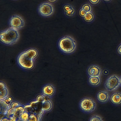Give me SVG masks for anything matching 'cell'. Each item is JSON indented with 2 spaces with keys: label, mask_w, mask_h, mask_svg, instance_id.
<instances>
[{
  "label": "cell",
  "mask_w": 121,
  "mask_h": 121,
  "mask_svg": "<svg viewBox=\"0 0 121 121\" xmlns=\"http://www.w3.org/2000/svg\"><path fill=\"white\" fill-rule=\"evenodd\" d=\"M39 55V51L36 48H28L18 55L17 58V62L22 68L32 69L34 67L36 59Z\"/></svg>",
  "instance_id": "cell-1"
},
{
  "label": "cell",
  "mask_w": 121,
  "mask_h": 121,
  "mask_svg": "<svg viewBox=\"0 0 121 121\" xmlns=\"http://www.w3.org/2000/svg\"><path fill=\"white\" fill-rule=\"evenodd\" d=\"M58 46L62 52L65 54H70L75 51L76 43L73 38L69 35H66L59 39L58 42Z\"/></svg>",
  "instance_id": "cell-2"
},
{
  "label": "cell",
  "mask_w": 121,
  "mask_h": 121,
  "mask_svg": "<svg viewBox=\"0 0 121 121\" xmlns=\"http://www.w3.org/2000/svg\"><path fill=\"white\" fill-rule=\"evenodd\" d=\"M19 37L18 30L11 27L0 32V41L6 45H10L15 44L18 41Z\"/></svg>",
  "instance_id": "cell-3"
},
{
  "label": "cell",
  "mask_w": 121,
  "mask_h": 121,
  "mask_svg": "<svg viewBox=\"0 0 121 121\" xmlns=\"http://www.w3.org/2000/svg\"><path fill=\"white\" fill-rule=\"evenodd\" d=\"M78 106L81 112L85 114H89L93 112L95 110L97 104L93 98L85 97L80 100Z\"/></svg>",
  "instance_id": "cell-4"
},
{
  "label": "cell",
  "mask_w": 121,
  "mask_h": 121,
  "mask_svg": "<svg viewBox=\"0 0 121 121\" xmlns=\"http://www.w3.org/2000/svg\"><path fill=\"white\" fill-rule=\"evenodd\" d=\"M120 86V77L115 74H113L108 77L104 83L105 88L110 91L116 90Z\"/></svg>",
  "instance_id": "cell-5"
},
{
  "label": "cell",
  "mask_w": 121,
  "mask_h": 121,
  "mask_svg": "<svg viewBox=\"0 0 121 121\" xmlns=\"http://www.w3.org/2000/svg\"><path fill=\"white\" fill-rule=\"evenodd\" d=\"M38 12L41 16L48 17L51 15L53 13L54 8L51 3L45 2L40 4L38 9Z\"/></svg>",
  "instance_id": "cell-6"
},
{
  "label": "cell",
  "mask_w": 121,
  "mask_h": 121,
  "mask_svg": "<svg viewBox=\"0 0 121 121\" xmlns=\"http://www.w3.org/2000/svg\"><path fill=\"white\" fill-rule=\"evenodd\" d=\"M9 24L10 27L18 30L24 26L25 22L21 17L18 15L15 14L10 17L9 21Z\"/></svg>",
  "instance_id": "cell-7"
},
{
  "label": "cell",
  "mask_w": 121,
  "mask_h": 121,
  "mask_svg": "<svg viewBox=\"0 0 121 121\" xmlns=\"http://www.w3.org/2000/svg\"><path fill=\"white\" fill-rule=\"evenodd\" d=\"M86 73L88 76H100L102 70L99 66L92 64L89 66L86 70Z\"/></svg>",
  "instance_id": "cell-8"
},
{
  "label": "cell",
  "mask_w": 121,
  "mask_h": 121,
  "mask_svg": "<svg viewBox=\"0 0 121 121\" xmlns=\"http://www.w3.org/2000/svg\"><path fill=\"white\" fill-rule=\"evenodd\" d=\"M110 95L107 91L101 90L97 93L96 99L99 103L104 104L107 102L109 100Z\"/></svg>",
  "instance_id": "cell-9"
},
{
  "label": "cell",
  "mask_w": 121,
  "mask_h": 121,
  "mask_svg": "<svg viewBox=\"0 0 121 121\" xmlns=\"http://www.w3.org/2000/svg\"><path fill=\"white\" fill-rule=\"evenodd\" d=\"M109 101L111 104L116 106L121 105V92L118 91H114L110 95Z\"/></svg>",
  "instance_id": "cell-10"
},
{
  "label": "cell",
  "mask_w": 121,
  "mask_h": 121,
  "mask_svg": "<svg viewBox=\"0 0 121 121\" xmlns=\"http://www.w3.org/2000/svg\"><path fill=\"white\" fill-rule=\"evenodd\" d=\"M87 82L90 86L96 87L101 84V79L100 76H88Z\"/></svg>",
  "instance_id": "cell-11"
},
{
  "label": "cell",
  "mask_w": 121,
  "mask_h": 121,
  "mask_svg": "<svg viewBox=\"0 0 121 121\" xmlns=\"http://www.w3.org/2000/svg\"><path fill=\"white\" fill-rule=\"evenodd\" d=\"M63 9L65 14L67 17H72L75 13V10L74 8L69 4H65L63 6Z\"/></svg>",
  "instance_id": "cell-12"
},
{
  "label": "cell",
  "mask_w": 121,
  "mask_h": 121,
  "mask_svg": "<svg viewBox=\"0 0 121 121\" xmlns=\"http://www.w3.org/2000/svg\"><path fill=\"white\" fill-rule=\"evenodd\" d=\"M44 93L49 97H52L55 93L56 89L54 86L52 84H48L46 85L43 90Z\"/></svg>",
  "instance_id": "cell-13"
},
{
  "label": "cell",
  "mask_w": 121,
  "mask_h": 121,
  "mask_svg": "<svg viewBox=\"0 0 121 121\" xmlns=\"http://www.w3.org/2000/svg\"><path fill=\"white\" fill-rule=\"evenodd\" d=\"M94 15L92 11L87 12L84 16V20L87 22L90 23L92 22L94 19Z\"/></svg>",
  "instance_id": "cell-14"
},
{
  "label": "cell",
  "mask_w": 121,
  "mask_h": 121,
  "mask_svg": "<svg viewBox=\"0 0 121 121\" xmlns=\"http://www.w3.org/2000/svg\"><path fill=\"white\" fill-rule=\"evenodd\" d=\"M42 102L38 101L32 102L30 105L35 109H41L42 108Z\"/></svg>",
  "instance_id": "cell-15"
},
{
  "label": "cell",
  "mask_w": 121,
  "mask_h": 121,
  "mask_svg": "<svg viewBox=\"0 0 121 121\" xmlns=\"http://www.w3.org/2000/svg\"><path fill=\"white\" fill-rule=\"evenodd\" d=\"M52 106L51 102L49 100L47 101L43 104L42 108L45 110H50L52 108Z\"/></svg>",
  "instance_id": "cell-16"
},
{
  "label": "cell",
  "mask_w": 121,
  "mask_h": 121,
  "mask_svg": "<svg viewBox=\"0 0 121 121\" xmlns=\"http://www.w3.org/2000/svg\"><path fill=\"white\" fill-rule=\"evenodd\" d=\"M89 121H103L102 118L100 116L96 115H94L91 116L88 120Z\"/></svg>",
  "instance_id": "cell-17"
},
{
  "label": "cell",
  "mask_w": 121,
  "mask_h": 121,
  "mask_svg": "<svg viewBox=\"0 0 121 121\" xmlns=\"http://www.w3.org/2000/svg\"><path fill=\"white\" fill-rule=\"evenodd\" d=\"M87 12L91 11L92 7L91 5L88 3L84 4L81 8Z\"/></svg>",
  "instance_id": "cell-18"
},
{
  "label": "cell",
  "mask_w": 121,
  "mask_h": 121,
  "mask_svg": "<svg viewBox=\"0 0 121 121\" xmlns=\"http://www.w3.org/2000/svg\"><path fill=\"white\" fill-rule=\"evenodd\" d=\"M28 115L27 112L22 113L20 115V119L22 121H27L28 120Z\"/></svg>",
  "instance_id": "cell-19"
},
{
  "label": "cell",
  "mask_w": 121,
  "mask_h": 121,
  "mask_svg": "<svg viewBox=\"0 0 121 121\" xmlns=\"http://www.w3.org/2000/svg\"><path fill=\"white\" fill-rule=\"evenodd\" d=\"M24 109L27 112H35V109L30 105L25 106L24 108Z\"/></svg>",
  "instance_id": "cell-20"
},
{
  "label": "cell",
  "mask_w": 121,
  "mask_h": 121,
  "mask_svg": "<svg viewBox=\"0 0 121 121\" xmlns=\"http://www.w3.org/2000/svg\"><path fill=\"white\" fill-rule=\"evenodd\" d=\"M2 104L1 106V105L0 106H1L2 111L3 113L5 112L8 109L7 106L6 104L3 102H2V104Z\"/></svg>",
  "instance_id": "cell-21"
},
{
  "label": "cell",
  "mask_w": 121,
  "mask_h": 121,
  "mask_svg": "<svg viewBox=\"0 0 121 121\" xmlns=\"http://www.w3.org/2000/svg\"><path fill=\"white\" fill-rule=\"evenodd\" d=\"M87 13L86 11L81 8L80 10L79 14L81 17H84Z\"/></svg>",
  "instance_id": "cell-22"
},
{
  "label": "cell",
  "mask_w": 121,
  "mask_h": 121,
  "mask_svg": "<svg viewBox=\"0 0 121 121\" xmlns=\"http://www.w3.org/2000/svg\"><path fill=\"white\" fill-rule=\"evenodd\" d=\"M7 90L5 89L0 91V97H3L5 96L7 94Z\"/></svg>",
  "instance_id": "cell-23"
},
{
  "label": "cell",
  "mask_w": 121,
  "mask_h": 121,
  "mask_svg": "<svg viewBox=\"0 0 121 121\" xmlns=\"http://www.w3.org/2000/svg\"><path fill=\"white\" fill-rule=\"evenodd\" d=\"M28 120L29 121H36L37 120V118L35 115L32 114L29 117Z\"/></svg>",
  "instance_id": "cell-24"
},
{
  "label": "cell",
  "mask_w": 121,
  "mask_h": 121,
  "mask_svg": "<svg viewBox=\"0 0 121 121\" xmlns=\"http://www.w3.org/2000/svg\"><path fill=\"white\" fill-rule=\"evenodd\" d=\"M100 0H89L90 2L93 4H96L99 2Z\"/></svg>",
  "instance_id": "cell-25"
},
{
  "label": "cell",
  "mask_w": 121,
  "mask_h": 121,
  "mask_svg": "<svg viewBox=\"0 0 121 121\" xmlns=\"http://www.w3.org/2000/svg\"><path fill=\"white\" fill-rule=\"evenodd\" d=\"M37 100L38 101H39L42 102L43 101H44V98L42 96H39L38 97Z\"/></svg>",
  "instance_id": "cell-26"
},
{
  "label": "cell",
  "mask_w": 121,
  "mask_h": 121,
  "mask_svg": "<svg viewBox=\"0 0 121 121\" xmlns=\"http://www.w3.org/2000/svg\"><path fill=\"white\" fill-rule=\"evenodd\" d=\"M117 51L118 53L121 55V43L118 48Z\"/></svg>",
  "instance_id": "cell-27"
},
{
  "label": "cell",
  "mask_w": 121,
  "mask_h": 121,
  "mask_svg": "<svg viewBox=\"0 0 121 121\" xmlns=\"http://www.w3.org/2000/svg\"><path fill=\"white\" fill-rule=\"evenodd\" d=\"M19 105L18 103H14L12 105V108H16L18 107Z\"/></svg>",
  "instance_id": "cell-28"
},
{
  "label": "cell",
  "mask_w": 121,
  "mask_h": 121,
  "mask_svg": "<svg viewBox=\"0 0 121 121\" xmlns=\"http://www.w3.org/2000/svg\"><path fill=\"white\" fill-rule=\"evenodd\" d=\"M5 86L4 84L0 83V90L1 91L4 89Z\"/></svg>",
  "instance_id": "cell-29"
},
{
  "label": "cell",
  "mask_w": 121,
  "mask_h": 121,
  "mask_svg": "<svg viewBox=\"0 0 121 121\" xmlns=\"http://www.w3.org/2000/svg\"><path fill=\"white\" fill-rule=\"evenodd\" d=\"M11 100V98H9L8 99L5 100V102L7 103H9L10 102V101Z\"/></svg>",
  "instance_id": "cell-30"
},
{
  "label": "cell",
  "mask_w": 121,
  "mask_h": 121,
  "mask_svg": "<svg viewBox=\"0 0 121 121\" xmlns=\"http://www.w3.org/2000/svg\"><path fill=\"white\" fill-rule=\"evenodd\" d=\"M49 1L51 2H56L57 0H48Z\"/></svg>",
  "instance_id": "cell-31"
},
{
  "label": "cell",
  "mask_w": 121,
  "mask_h": 121,
  "mask_svg": "<svg viewBox=\"0 0 121 121\" xmlns=\"http://www.w3.org/2000/svg\"><path fill=\"white\" fill-rule=\"evenodd\" d=\"M120 86H121V75L120 77Z\"/></svg>",
  "instance_id": "cell-32"
},
{
  "label": "cell",
  "mask_w": 121,
  "mask_h": 121,
  "mask_svg": "<svg viewBox=\"0 0 121 121\" xmlns=\"http://www.w3.org/2000/svg\"><path fill=\"white\" fill-rule=\"evenodd\" d=\"M8 119H6V118H4L3 119V120H2V121H8Z\"/></svg>",
  "instance_id": "cell-33"
},
{
  "label": "cell",
  "mask_w": 121,
  "mask_h": 121,
  "mask_svg": "<svg viewBox=\"0 0 121 121\" xmlns=\"http://www.w3.org/2000/svg\"><path fill=\"white\" fill-rule=\"evenodd\" d=\"M104 0L106 1H108L109 0Z\"/></svg>",
  "instance_id": "cell-34"
}]
</instances>
